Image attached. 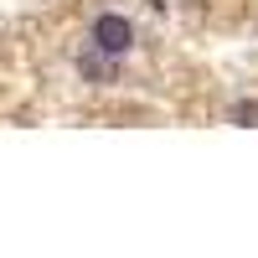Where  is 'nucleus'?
<instances>
[{"mask_svg": "<svg viewBox=\"0 0 258 258\" xmlns=\"http://www.w3.org/2000/svg\"><path fill=\"white\" fill-rule=\"evenodd\" d=\"M129 47H135V26H129V16L103 11V16L93 21V52H103V57H124Z\"/></svg>", "mask_w": 258, "mask_h": 258, "instance_id": "obj_1", "label": "nucleus"}]
</instances>
